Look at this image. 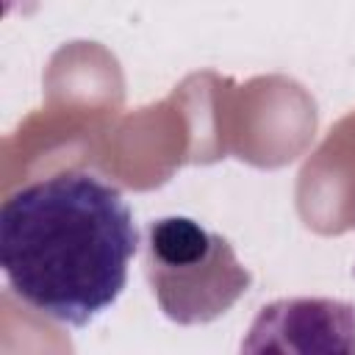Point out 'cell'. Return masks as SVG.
<instances>
[{"label": "cell", "mask_w": 355, "mask_h": 355, "mask_svg": "<svg viewBox=\"0 0 355 355\" xmlns=\"http://www.w3.org/2000/svg\"><path fill=\"white\" fill-rule=\"evenodd\" d=\"M144 272L158 308L178 324L219 319L252 283L230 241L191 216H161L147 225Z\"/></svg>", "instance_id": "7a4b0ae2"}, {"label": "cell", "mask_w": 355, "mask_h": 355, "mask_svg": "<svg viewBox=\"0 0 355 355\" xmlns=\"http://www.w3.org/2000/svg\"><path fill=\"white\" fill-rule=\"evenodd\" d=\"M241 352H355V305L327 297H291L263 305Z\"/></svg>", "instance_id": "3957f363"}, {"label": "cell", "mask_w": 355, "mask_h": 355, "mask_svg": "<svg viewBox=\"0 0 355 355\" xmlns=\"http://www.w3.org/2000/svg\"><path fill=\"white\" fill-rule=\"evenodd\" d=\"M139 250L122 191L94 172H58L0 205V266L11 291L42 316L86 327L108 311Z\"/></svg>", "instance_id": "6da1fadb"}]
</instances>
